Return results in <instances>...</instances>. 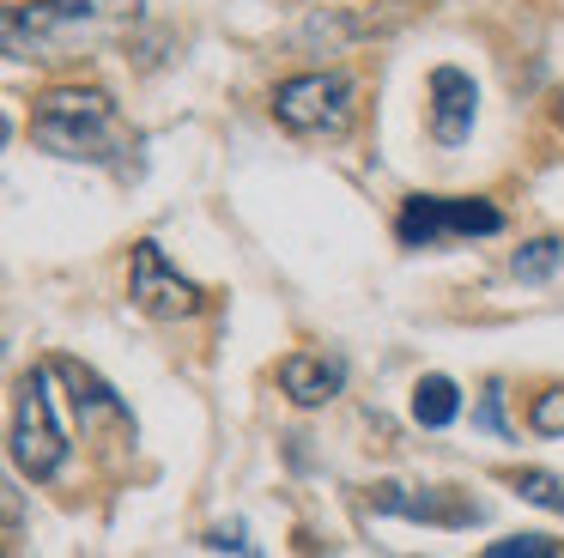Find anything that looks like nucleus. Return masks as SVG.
I'll return each mask as SVG.
<instances>
[{
  "instance_id": "20e7f679",
  "label": "nucleus",
  "mask_w": 564,
  "mask_h": 558,
  "mask_svg": "<svg viewBox=\"0 0 564 558\" xmlns=\"http://www.w3.org/2000/svg\"><path fill=\"white\" fill-rule=\"evenodd\" d=\"M503 213L479 194L467 201H449V194H406L401 218H394V237L401 249H437L443 237H498Z\"/></svg>"
},
{
  "instance_id": "2eb2a0df",
  "label": "nucleus",
  "mask_w": 564,
  "mask_h": 558,
  "mask_svg": "<svg viewBox=\"0 0 564 558\" xmlns=\"http://www.w3.org/2000/svg\"><path fill=\"white\" fill-rule=\"evenodd\" d=\"M486 558H558V540H546V534H510V540H491Z\"/></svg>"
},
{
  "instance_id": "4468645a",
  "label": "nucleus",
  "mask_w": 564,
  "mask_h": 558,
  "mask_svg": "<svg viewBox=\"0 0 564 558\" xmlns=\"http://www.w3.org/2000/svg\"><path fill=\"white\" fill-rule=\"evenodd\" d=\"M516 497H528V504H540V509H564V480L522 468V473H516Z\"/></svg>"
},
{
  "instance_id": "f8f14e48",
  "label": "nucleus",
  "mask_w": 564,
  "mask_h": 558,
  "mask_svg": "<svg viewBox=\"0 0 564 558\" xmlns=\"http://www.w3.org/2000/svg\"><path fill=\"white\" fill-rule=\"evenodd\" d=\"M558 261H564V243L558 237H534V243H522V249L510 255V273L522 279V286H540V279L558 273Z\"/></svg>"
},
{
  "instance_id": "ddd939ff",
  "label": "nucleus",
  "mask_w": 564,
  "mask_h": 558,
  "mask_svg": "<svg viewBox=\"0 0 564 558\" xmlns=\"http://www.w3.org/2000/svg\"><path fill=\"white\" fill-rule=\"evenodd\" d=\"M528 431L534 437H564V383L540 388V395L528 400Z\"/></svg>"
},
{
  "instance_id": "a211bd4d",
  "label": "nucleus",
  "mask_w": 564,
  "mask_h": 558,
  "mask_svg": "<svg viewBox=\"0 0 564 558\" xmlns=\"http://www.w3.org/2000/svg\"><path fill=\"white\" fill-rule=\"evenodd\" d=\"M558 121H564V92H558Z\"/></svg>"
},
{
  "instance_id": "6e6552de",
  "label": "nucleus",
  "mask_w": 564,
  "mask_h": 558,
  "mask_svg": "<svg viewBox=\"0 0 564 558\" xmlns=\"http://www.w3.org/2000/svg\"><path fill=\"white\" fill-rule=\"evenodd\" d=\"M370 509L382 516H406V522H437V528H467L479 522V504L467 497H443V492H406V485H370Z\"/></svg>"
},
{
  "instance_id": "f03ea898",
  "label": "nucleus",
  "mask_w": 564,
  "mask_h": 558,
  "mask_svg": "<svg viewBox=\"0 0 564 558\" xmlns=\"http://www.w3.org/2000/svg\"><path fill=\"white\" fill-rule=\"evenodd\" d=\"M140 12V0H31V7L7 12V49L13 55H62V49L98 43V36L122 31L128 19Z\"/></svg>"
},
{
  "instance_id": "9b49d317",
  "label": "nucleus",
  "mask_w": 564,
  "mask_h": 558,
  "mask_svg": "<svg viewBox=\"0 0 564 558\" xmlns=\"http://www.w3.org/2000/svg\"><path fill=\"white\" fill-rule=\"evenodd\" d=\"M455 412H462V388L437 371L419 376L413 383V419L425 425V431H443V425H455Z\"/></svg>"
},
{
  "instance_id": "dca6fc26",
  "label": "nucleus",
  "mask_w": 564,
  "mask_h": 558,
  "mask_svg": "<svg viewBox=\"0 0 564 558\" xmlns=\"http://www.w3.org/2000/svg\"><path fill=\"white\" fill-rule=\"evenodd\" d=\"M474 425H479V431H491V437H516L510 425H503V388H486V395H479Z\"/></svg>"
},
{
  "instance_id": "39448f33",
  "label": "nucleus",
  "mask_w": 564,
  "mask_h": 558,
  "mask_svg": "<svg viewBox=\"0 0 564 558\" xmlns=\"http://www.w3.org/2000/svg\"><path fill=\"white\" fill-rule=\"evenodd\" d=\"M352 97H358V85L334 67L292 73V79L273 85V116L292 133H340L352 121Z\"/></svg>"
},
{
  "instance_id": "9d476101",
  "label": "nucleus",
  "mask_w": 564,
  "mask_h": 558,
  "mask_svg": "<svg viewBox=\"0 0 564 558\" xmlns=\"http://www.w3.org/2000/svg\"><path fill=\"white\" fill-rule=\"evenodd\" d=\"M50 364L62 371L67 395H74V407H79V419H128V407L116 400V388L104 383L91 364H79V358H50Z\"/></svg>"
},
{
  "instance_id": "423d86ee",
  "label": "nucleus",
  "mask_w": 564,
  "mask_h": 558,
  "mask_svg": "<svg viewBox=\"0 0 564 558\" xmlns=\"http://www.w3.org/2000/svg\"><path fill=\"white\" fill-rule=\"evenodd\" d=\"M128 298H134V310L152 315V322H188V315L207 310V291L176 273L152 237H140L134 255H128Z\"/></svg>"
},
{
  "instance_id": "f257e3e1",
  "label": "nucleus",
  "mask_w": 564,
  "mask_h": 558,
  "mask_svg": "<svg viewBox=\"0 0 564 558\" xmlns=\"http://www.w3.org/2000/svg\"><path fill=\"white\" fill-rule=\"evenodd\" d=\"M31 146L67 164H116L128 152V128L110 92L98 85H50L31 104Z\"/></svg>"
},
{
  "instance_id": "1a4fd4ad",
  "label": "nucleus",
  "mask_w": 564,
  "mask_h": 558,
  "mask_svg": "<svg viewBox=\"0 0 564 558\" xmlns=\"http://www.w3.org/2000/svg\"><path fill=\"white\" fill-rule=\"evenodd\" d=\"M346 383L340 358H322V352H285L280 358V388L297 400V407H328Z\"/></svg>"
},
{
  "instance_id": "7ed1b4c3",
  "label": "nucleus",
  "mask_w": 564,
  "mask_h": 558,
  "mask_svg": "<svg viewBox=\"0 0 564 558\" xmlns=\"http://www.w3.org/2000/svg\"><path fill=\"white\" fill-rule=\"evenodd\" d=\"M55 364H31L13 388V461L31 480H55L74 455V437L62 419V395H55Z\"/></svg>"
},
{
  "instance_id": "0eeeda50",
  "label": "nucleus",
  "mask_w": 564,
  "mask_h": 558,
  "mask_svg": "<svg viewBox=\"0 0 564 558\" xmlns=\"http://www.w3.org/2000/svg\"><path fill=\"white\" fill-rule=\"evenodd\" d=\"M474 116H479V85L467 79L462 67H431V140H437L443 152L467 146Z\"/></svg>"
},
{
  "instance_id": "f3484780",
  "label": "nucleus",
  "mask_w": 564,
  "mask_h": 558,
  "mask_svg": "<svg viewBox=\"0 0 564 558\" xmlns=\"http://www.w3.org/2000/svg\"><path fill=\"white\" fill-rule=\"evenodd\" d=\"M207 546H213V552H249V540H243V528H237V522H231V528H213Z\"/></svg>"
}]
</instances>
